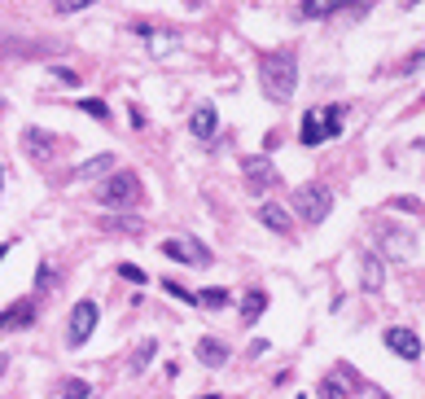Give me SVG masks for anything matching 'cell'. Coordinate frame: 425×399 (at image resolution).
<instances>
[{
  "label": "cell",
  "instance_id": "cell-1",
  "mask_svg": "<svg viewBox=\"0 0 425 399\" xmlns=\"http://www.w3.org/2000/svg\"><path fill=\"white\" fill-rule=\"evenodd\" d=\"M259 84H263V97L267 102H289L294 97V88H298V62H294V53L289 48H281V53H267L263 62H259Z\"/></svg>",
  "mask_w": 425,
  "mask_h": 399
},
{
  "label": "cell",
  "instance_id": "cell-2",
  "mask_svg": "<svg viewBox=\"0 0 425 399\" xmlns=\"http://www.w3.org/2000/svg\"><path fill=\"white\" fill-rule=\"evenodd\" d=\"M294 211L303 215L307 224H324L329 219V211H333V189L329 185H298L294 189Z\"/></svg>",
  "mask_w": 425,
  "mask_h": 399
},
{
  "label": "cell",
  "instance_id": "cell-3",
  "mask_svg": "<svg viewBox=\"0 0 425 399\" xmlns=\"http://www.w3.org/2000/svg\"><path fill=\"white\" fill-rule=\"evenodd\" d=\"M342 106H324V114H316V110H307L303 114V132H298V141L303 145H324V141H333L338 132H342Z\"/></svg>",
  "mask_w": 425,
  "mask_h": 399
},
{
  "label": "cell",
  "instance_id": "cell-4",
  "mask_svg": "<svg viewBox=\"0 0 425 399\" xmlns=\"http://www.w3.org/2000/svg\"><path fill=\"white\" fill-rule=\"evenodd\" d=\"M158 251L167 255V259H176V263H189V268H206L211 263V251L197 237H184V233H176V237H167Z\"/></svg>",
  "mask_w": 425,
  "mask_h": 399
},
{
  "label": "cell",
  "instance_id": "cell-5",
  "mask_svg": "<svg viewBox=\"0 0 425 399\" xmlns=\"http://www.w3.org/2000/svg\"><path fill=\"white\" fill-rule=\"evenodd\" d=\"M101 202H106L110 211H118V207H132V202H140V180L132 176V171H114V176H106Z\"/></svg>",
  "mask_w": 425,
  "mask_h": 399
},
{
  "label": "cell",
  "instance_id": "cell-6",
  "mask_svg": "<svg viewBox=\"0 0 425 399\" xmlns=\"http://www.w3.org/2000/svg\"><path fill=\"white\" fill-rule=\"evenodd\" d=\"M96 316H101V312H96V303H92V298H79V303L70 307L66 342H70V346H84V342L92 338V329H96Z\"/></svg>",
  "mask_w": 425,
  "mask_h": 399
},
{
  "label": "cell",
  "instance_id": "cell-7",
  "mask_svg": "<svg viewBox=\"0 0 425 399\" xmlns=\"http://www.w3.org/2000/svg\"><path fill=\"white\" fill-rule=\"evenodd\" d=\"M241 176H245V193H263V189H272V185L281 180L267 154H250V158H241Z\"/></svg>",
  "mask_w": 425,
  "mask_h": 399
},
{
  "label": "cell",
  "instance_id": "cell-8",
  "mask_svg": "<svg viewBox=\"0 0 425 399\" xmlns=\"http://www.w3.org/2000/svg\"><path fill=\"white\" fill-rule=\"evenodd\" d=\"M35 325V298H18L0 312V334H13V329H31Z\"/></svg>",
  "mask_w": 425,
  "mask_h": 399
},
{
  "label": "cell",
  "instance_id": "cell-9",
  "mask_svg": "<svg viewBox=\"0 0 425 399\" xmlns=\"http://www.w3.org/2000/svg\"><path fill=\"white\" fill-rule=\"evenodd\" d=\"M22 149H27V158L48 163V158L57 154V136L44 132V128H27V132H22Z\"/></svg>",
  "mask_w": 425,
  "mask_h": 399
},
{
  "label": "cell",
  "instance_id": "cell-10",
  "mask_svg": "<svg viewBox=\"0 0 425 399\" xmlns=\"http://www.w3.org/2000/svg\"><path fill=\"white\" fill-rule=\"evenodd\" d=\"M386 346L394 356H404V360H421V338L412 334V329H386Z\"/></svg>",
  "mask_w": 425,
  "mask_h": 399
},
{
  "label": "cell",
  "instance_id": "cell-11",
  "mask_svg": "<svg viewBox=\"0 0 425 399\" xmlns=\"http://www.w3.org/2000/svg\"><path fill=\"white\" fill-rule=\"evenodd\" d=\"M360 285H364L368 294H377V290L386 285V268H382V259L372 255V251H368L364 259H360Z\"/></svg>",
  "mask_w": 425,
  "mask_h": 399
},
{
  "label": "cell",
  "instance_id": "cell-12",
  "mask_svg": "<svg viewBox=\"0 0 425 399\" xmlns=\"http://www.w3.org/2000/svg\"><path fill=\"white\" fill-rule=\"evenodd\" d=\"M259 224H267V229H272V233H281V237H289V233H294V219H289V211H285V207H277V202L259 207Z\"/></svg>",
  "mask_w": 425,
  "mask_h": 399
},
{
  "label": "cell",
  "instance_id": "cell-13",
  "mask_svg": "<svg viewBox=\"0 0 425 399\" xmlns=\"http://www.w3.org/2000/svg\"><path fill=\"white\" fill-rule=\"evenodd\" d=\"M197 360H202L206 368H223L228 364V346H223L219 338H202L197 342Z\"/></svg>",
  "mask_w": 425,
  "mask_h": 399
},
{
  "label": "cell",
  "instance_id": "cell-14",
  "mask_svg": "<svg viewBox=\"0 0 425 399\" xmlns=\"http://www.w3.org/2000/svg\"><path fill=\"white\" fill-rule=\"evenodd\" d=\"M189 128H193V136H197V141H211V136H215V128H219V114H215L211 106H197V110H193V119H189Z\"/></svg>",
  "mask_w": 425,
  "mask_h": 399
},
{
  "label": "cell",
  "instance_id": "cell-15",
  "mask_svg": "<svg viewBox=\"0 0 425 399\" xmlns=\"http://www.w3.org/2000/svg\"><path fill=\"white\" fill-rule=\"evenodd\" d=\"M114 167V154H96V158H88V163H79L70 171L74 180H96V176H106V171Z\"/></svg>",
  "mask_w": 425,
  "mask_h": 399
},
{
  "label": "cell",
  "instance_id": "cell-16",
  "mask_svg": "<svg viewBox=\"0 0 425 399\" xmlns=\"http://www.w3.org/2000/svg\"><path fill=\"white\" fill-rule=\"evenodd\" d=\"M101 229H106V233H132V237H140V233H145V219H140V215H106Z\"/></svg>",
  "mask_w": 425,
  "mask_h": 399
},
{
  "label": "cell",
  "instance_id": "cell-17",
  "mask_svg": "<svg viewBox=\"0 0 425 399\" xmlns=\"http://www.w3.org/2000/svg\"><path fill=\"white\" fill-rule=\"evenodd\" d=\"M351 390H355V386H346V382H342V368H338L333 378H324V382L316 386V399H351Z\"/></svg>",
  "mask_w": 425,
  "mask_h": 399
},
{
  "label": "cell",
  "instance_id": "cell-18",
  "mask_svg": "<svg viewBox=\"0 0 425 399\" xmlns=\"http://www.w3.org/2000/svg\"><path fill=\"white\" fill-rule=\"evenodd\" d=\"M0 53H27V58H40V53H57V44H31V40H9V44H0Z\"/></svg>",
  "mask_w": 425,
  "mask_h": 399
},
{
  "label": "cell",
  "instance_id": "cell-19",
  "mask_svg": "<svg viewBox=\"0 0 425 399\" xmlns=\"http://www.w3.org/2000/svg\"><path fill=\"white\" fill-rule=\"evenodd\" d=\"M338 9H346V0H303V18H329V13H338Z\"/></svg>",
  "mask_w": 425,
  "mask_h": 399
},
{
  "label": "cell",
  "instance_id": "cell-20",
  "mask_svg": "<svg viewBox=\"0 0 425 399\" xmlns=\"http://www.w3.org/2000/svg\"><path fill=\"white\" fill-rule=\"evenodd\" d=\"M263 307H267V294H263V290H250V294L241 298V316L250 320V325H255V320L263 316Z\"/></svg>",
  "mask_w": 425,
  "mask_h": 399
},
{
  "label": "cell",
  "instance_id": "cell-21",
  "mask_svg": "<svg viewBox=\"0 0 425 399\" xmlns=\"http://www.w3.org/2000/svg\"><path fill=\"white\" fill-rule=\"evenodd\" d=\"M154 351H158V342H154V338H145L136 351H132V373H140V368L154 364Z\"/></svg>",
  "mask_w": 425,
  "mask_h": 399
},
{
  "label": "cell",
  "instance_id": "cell-22",
  "mask_svg": "<svg viewBox=\"0 0 425 399\" xmlns=\"http://www.w3.org/2000/svg\"><path fill=\"white\" fill-rule=\"evenodd\" d=\"M62 399H92V386L79 382V378H70V382H62Z\"/></svg>",
  "mask_w": 425,
  "mask_h": 399
},
{
  "label": "cell",
  "instance_id": "cell-23",
  "mask_svg": "<svg viewBox=\"0 0 425 399\" xmlns=\"http://www.w3.org/2000/svg\"><path fill=\"white\" fill-rule=\"evenodd\" d=\"M79 110H84V114H92V119H101V123H110V106H106V102H96V97H84Z\"/></svg>",
  "mask_w": 425,
  "mask_h": 399
},
{
  "label": "cell",
  "instance_id": "cell-24",
  "mask_svg": "<svg viewBox=\"0 0 425 399\" xmlns=\"http://www.w3.org/2000/svg\"><path fill=\"white\" fill-rule=\"evenodd\" d=\"M171 31H149V48H154V58H162V53H171Z\"/></svg>",
  "mask_w": 425,
  "mask_h": 399
},
{
  "label": "cell",
  "instance_id": "cell-25",
  "mask_svg": "<svg viewBox=\"0 0 425 399\" xmlns=\"http://www.w3.org/2000/svg\"><path fill=\"white\" fill-rule=\"evenodd\" d=\"M197 303H202V307H223V303H228V290H202Z\"/></svg>",
  "mask_w": 425,
  "mask_h": 399
},
{
  "label": "cell",
  "instance_id": "cell-26",
  "mask_svg": "<svg viewBox=\"0 0 425 399\" xmlns=\"http://www.w3.org/2000/svg\"><path fill=\"white\" fill-rule=\"evenodd\" d=\"M386 207H390V211H412V215H416V211H425V202H416V197H390Z\"/></svg>",
  "mask_w": 425,
  "mask_h": 399
},
{
  "label": "cell",
  "instance_id": "cell-27",
  "mask_svg": "<svg viewBox=\"0 0 425 399\" xmlns=\"http://www.w3.org/2000/svg\"><path fill=\"white\" fill-rule=\"evenodd\" d=\"M162 290H167L171 298H180V303H197V294H193V290H184V285H176V281H162Z\"/></svg>",
  "mask_w": 425,
  "mask_h": 399
},
{
  "label": "cell",
  "instance_id": "cell-28",
  "mask_svg": "<svg viewBox=\"0 0 425 399\" xmlns=\"http://www.w3.org/2000/svg\"><path fill=\"white\" fill-rule=\"evenodd\" d=\"M88 5H92V0H53V13H79Z\"/></svg>",
  "mask_w": 425,
  "mask_h": 399
},
{
  "label": "cell",
  "instance_id": "cell-29",
  "mask_svg": "<svg viewBox=\"0 0 425 399\" xmlns=\"http://www.w3.org/2000/svg\"><path fill=\"white\" fill-rule=\"evenodd\" d=\"M53 80H57V84H70V88H79V70H70V66H53Z\"/></svg>",
  "mask_w": 425,
  "mask_h": 399
},
{
  "label": "cell",
  "instance_id": "cell-30",
  "mask_svg": "<svg viewBox=\"0 0 425 399\" xmlns=\"http://www.w3.org/2000/svg\"><path fill=\"white\" fill-rule=\"evenodd\" d=\"M118 277H128V281H136V285H145V281H149L136 263H118Z\"/></svg>",
  "mask_w": 425,
  "mask_h": 399
},
{
  "label": "cell",
  "instance_id": "cell-31",
  "mask_svg": "<svg viewBox=\"0 0 425 399\" xmlns=\"http://www.w3.org/2000/svg\"><path fill=\"white\" fill-rule=\"evenodd\" d=\"M53 277H57V272H53V263H40V290H53V285H57Z\"/></svg>",
  "mask_w": 425,
  "mask_h": 399
},
{
  "label": "cell",
  "instance_id": "cell-32",
  "mask_svg": "<svg viewBox=\"0 0 425 399\" xmlns=\"http://www.w3.org/2000/svg\"><path fill=\"white\" fill-rule=\"evenodd\" d=\"M416 66H425V48H421V53H412V58H408V62H404V70H399V75H412V70H416Z\"/></svg>",
  "mask_w": 425,
  "mask_h": 399
},
{
  "label": "cell",
  "instance_id": "cell-33",
  "mask_svg": "<svg viewBox=\"0 0 425 399\" xmlns=\"http://www.w3.org/2000/svg\"><path fill=\"white\" fill-rule=\"evenodd\" d=\"M9 246H13V241H5V246H0V259H5V255H9Z\"/></svg>",
  "mask_w": 425,
  "mask_h": 399
},
{
  "label": "cell",
  "instance_id": "cell-34",
  "mask_svg": "<svg viewBox=\"0 0 425 399\" xmlns=\"http://www.w3.org/2000/svg\"><path fill=\"white\" fill-rule=\"evenodd\" d=\"M5 368H9V360H5V356H0V373H5Z\"/></svg>",
  "mask_w": 425,
  "mask_h": 399
},
{
  "label": "cell",
  "instance_id": "cell-35",
  "mask_svg": "<svg viewBox=\"0 0 425 399\" xmlns=\"http://www.w3.org/2000/svg\"><path fill=\"white\" fill-rule=\"evenodd\" d=\"M0 185H5V167H0Z\"/></svg>",
  "mask_w": 425,
  "mask_h": 399
},
{
  "label": "cell",
  "instance_id": "cell-36",
  "mask_svg": "<svg viewBox=\"0 0 425 399\" xmlns=\"http://www.w3.org/2000/svg\"><path fill=\"white\" fill-rule=\"evenodd\" d=\"M197 399H215V395H197Z\"/></svg>",
  "mask_w": 425,
  "mask_h": 399
},
{
  "label": "cell",
  "instance_id": "cell-37",
  "mask_svg": "<svg viewBox=\"0 0 425 399\" xmlns=\"http://www.w3.org/2000/svg\"><path fill=\"white\" fill-rule=\"evenodd\" d=\"M421 102H425V97H421Z\"/></svg>",
  "mask_w": 425,
  "mask_h": 399
}]
</instances>
